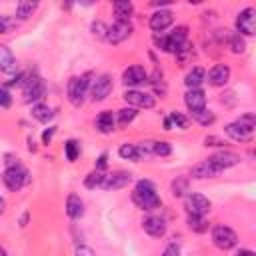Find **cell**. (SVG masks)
<instances>
[{
    "label": "cell",
    "mask_w": 256,
    "mask_h": 256,
    "mask_svg": "<svg viewBox=\"0 0 256 256\" xmlns=\"http://www.w3.org/2000/svg\"><path fill=\"white\" fill-rule=\"evenodd\" d=\"M114 116H116V124L124 128V126H128V124H132V122H134V118L138 116V110H136V108H132V106H126V108H120Z\"/></svg>",
    "instance_id": "cell-28"
},
{
    "label": "cell",
    "mask_w": 256,
    "mask_h": 256,
    "mask_svg": "<svg viewBox=\"0 0 256 256\" xmlns=\"http://www.w3.org/2000/svg\"><path fill=\"white\" fill-rule=\"evenodd\" d=\"M192 48H194V46H190V42H186V44H184V46L174 54V56H176V60H178L182 66H184V64H188V62L192 60V56H194V50H192Z\"/></svg>",
    "instance_id": "cell-37"
},
{
    "label": "cell",
    "mask_w": 256,
    "mask_h": 256,
    "mask_svg": "<svg viewBox=\"0 0 256 256\" xmlns=\"http://www.w3.org/2000/svg\"><path fill=\"white\" fill-rule=\"evenodd\" d=\"M64 210H66V216L70 220H80L84 216V200L78 194H68Z\"/></svg>",
    "instance_id": "cell-21"
},
{
    "label": "cell",
    "mask_w": 256,
    "mask_h": 256,
    "mask_svg": "<svg viewBox=\"0 0 256 256\" xmlns=\"http://www.w3.org/2000/svg\"><path fill=\"white\" fill-rule=\"evenodd\" d=\"M74 254H76V256H96V252H94L90 246H86V244H78Z\"/></svg>",
    "instance_id": "cell-43"
},
{
    "label": "cell",
    "mask_w": 256,
    "mask_h": 256,
    "mask_svg": "<svg viewBox=\"0 0 256 256\" xmlns=\"http://www.w3.org/2000/svg\"><path fill=\"white\" fill-rule=\"evenodd\" d=\"M212 208V202L200 192H188L184 196V210L188 216H206Z\"/></svg>",
    "instance_id": "cell-8"
},
{
    "label": "cell",
    "mask_w": 256,
    "mask_h": 256,
    "mask_svg": "<svg viewBox=\"0 0 256 256\" xmlns=\"http://www.w3.org/2000/svg\"><path fill=\"white\" fill-rule=\"evenodd\" d=\"M168 122H170V128H180V130H186L188 126H190V120L182 114V112H178V110H172L168 116Z\"/></svg>",
    "instance_id": "cell-32"
},
{
    "label": "cell",
    "mask_w": 256,
    "mask_h": 256,
    "mask_svg": "<svg viewBox=\"0 0 256 256\" xmlns=\"http://www.w3.org/2000/svg\"><path fill=\"white\" fill-rule=\"evenodd\" d=\"M234 256H256V252L250 250V248H240V250H236Z\"/></svg>",
    "instance_id": "cell-47"
},
{
    "label": "cell",
    "mask_w": 256,
    "mask_h": 256,
    "mask_svg": "<svg viewBox=\"0 0 256 256\" xmlns=\"http://www.w3.org/2000/svg\"><path fill=\"white\" fill-rule=\"evenodd\" d=\"M112 12L118 22H130V18L134 16V4L130 0H118L112 4Z\"/></svg>",
    "instance_id": "cell-23"
},
{
    "label": "cell",
    "mask_w": 256,
    "mask_h": 256,
    "mask_svg": "<svg viewBox=\"0 0 256 256\" xmlns=\"http://www.w3.org/2000/svg\"><path fill=\"white\" fill-rule=\"evenodd\" d=\"M152 154L154 156H170L172 154V146L168 144V142H154V146H152Z\"/></svg>",
    "instance_id": "cell-39"
},
{
    "label": "cell",
    "mask_w": 256,
    "mask_h": 256,
    "mask_svg": "<svg viewBox=\"0 0 256 256\" xmlns=\"http://www.w3.org/2000/svg\"><path fill=\"white\" fill-rule=\"evenodd\" d=\"M4 208H6V202H4V198H2V196H0V214H2V212H4Z\"/></svg>",
    "instance_id": "cell-49"
},
{
    "label": "cell",
    "mask_w": 256,
    "mask_h": 256,
    "mask_svg": "<svg viewBox=\"0 0 256 256\" xmlns=\"http://www.w3.org/2000/svg\"><path fill=\"white\" fill-rule=\"evenodd\" d=\"M36 8H38L36 2H18V6H16V18L18 20H28L36 12Z\"/></svg>",
    "instance_id": "cell-33"
},
{
    "label": "cell",
    "mask_w": 256,
    "mask_h": 256,
    "mask_svg": "<svg viewBox=\"0 0 256 256\" xmlns=\"http://www.w3.org/2000/svg\"><path fill=\"white\" fill-rule=\"evenodd\" d=\"M186 224H188V228H190L194 234H204V232H208V228H210L206 216H186Z\"/></svg>",
    "instance_id": "cell-29"
},
{
    "label": "cell",
    "mask_w": 256,
    "mask_h": 256,
    "mask_svg": "<svg viewBox=\"0 0 256 256\" xmlns=\"http://www.w3.org/2000/svg\"><path fill=\"white\" fill-rule=\"evenodd\" d=\"M186 42H188V28L186 26H176V28H172V32L154 34L156 48L162 52H168V54H176Z\"/></svg>",
    "instance_id": "cell-3"
},
{
    "label": "cell",
    "mask_w": 256,
    "mask_h": 256,
    "mask_svg": "<svg viewBox=\"0 0 256 256\" xmlns=\"http://www.w3.org/2000/svg\"><path fill=\"white\" fill-rule=\"evenodd\" d=\"M184 104L190 112H196V110H202L206 108V92L202 88H192V90H186L184 94Z\"/></svg>",
    "instance_id": "cell-19"
},
{
    "label": "cell",
    "mask_w": 256,
    "mask_h": 256,
    "mask_svg": "<svg viewBox=\"0 0 256 256\" xmlns=\"http://www.w3.org/2000/svg\"><path fill=\"white\" fill-rule=\"evenodd\" d=\"M190 116H192V120H194V122H198L200 126H212V124L216 122V114H214L212 110H208V108H202V110L190 112Z\"/></svg>",
    "instance_id": "cell-30"
},
{
    "label": "cell",
    "mask_w": 256,
    "mask_h": 256,
    "mask_svg": "<svg viewBox=\"0 0 256 256\" xmlns=\"http://www.w3.org/2000/svg\"><path fill=\"white\" fill-rule=\"evenodd\" d=\"M224 170L218 166V164H214L210 158H206V160H202V162H198V164H194L192 168H190V176L188 178H194V180H206V178H214V176H218V174H222Z\"/></svg>",
    "instance_id": "cell-14"
},
{
    "label": "cell",
    "mask_w": 256,
    "mask_h": 256,
    "mask_svg": "<svg viewBox=\"0 0 256 256\" xmlns=\"http://www.w3.org/2000/svg\"><path fill=\"white\" fill-rule=\"evenodd\" d=\"M30 172L16 160H6V170L2 174V182L10 192H18L22 190L26 184H30Z\"/></svg>",
    "instance_id": "cell-4"
},
{
    "label": "cell",
    "mask_w": 256,
    "mask_h": 256,
    "mask_svg": "<svg viewBox=\"0 0 256 256\" xmlns=\"http://www.w3.org/2000/svg\"><path fill=\"white\" fill-rule=\"evenodd\" d=\"M132 202L140 210H144V212H152V210H156V208L162 206V198L158 196V190H156L154 182L148 180V178H142V180H138L134 184Z\"/></svg>",
    "instance_id": "cell-1"
},
{
    "label": "cell",
    "mask_w": 256,
    "mask_h": 256,
    "mask_svg": "<svg viewBox=\"0 0 256 256\" xmlns=\"http://www.w3.org/2000/svg\"><path fill=\"white\" fill-rule=\"evenodd\" d=\"M118 156H120L122 160H130V162H138V150H136V144H130V142H126V144H122V146L118 148Z\"/></svg>",
    "instance_id": "cell-35"
},
{
    "label": "cell",
    "mask_w": 256,
    "mask_h": 256,
    "mask_svg": "<svg viewBox=\"0 0 256 256\" xmlns=\"http://www.w3.org/2000/svg\"><path fill=\"white\" fill-rule=\"evenodd\" d=\"M0 70L2 72H14L16 70V58L12 50L4 44H0Z\"/></svg>",
    "instance_id": "cell-27"
},
{
    "label": "cell",
    "mask_w": 256,
    "mask_h": 256,
    "mask_svg": "<svg viewBox=\"0 0 256 256\" xmlns=\"http://www.w3.org/2000/svg\"><path fill=\"white\" fill-rule=\"evenodd\" d=\"M236 32L240 36H254L256 34V10L252 6H246L236 16Z\"/></svg>",
    "instance_id": "cell-11"
},
{
    "label": "cell",
    "mask_w": 256,
    "mask_h": 256,
    "mask_svg": "<svg viewBox=\"0 0 256 256\" xmlns=\"http://www.w3.org/2000/svg\"><path fill=\"white\" fill-rule=\"evenodd\" d=\"M22 94H24V102L26 104H38V102H42L44 96H46V84H44V80L40 76H36V74L24 72Z\"/></svg>",
    "instance_id": "cell-6"
},
{
    "label": "cell",
    "mask_w": 256,
    "mask_h": 256,
    "mask_svg": "<svg viewBox=\"0 0 256 256\" xmlns=\"http://www.w3.org/2000/svg\"><path fill=\"white\" fill-rule=\"evenodd\" d=\"M26 222H28V212H24V216L20 220V226H26Z\"/></svg>",
    "instance_id": "cell-48"
},
{
    "label": "cell",
    "mask_w": 256,
    "mask_h": 256,
    "mask_svg": "<svg viewBox=\"0 0 256 256\" xmlns=\"http://www.w3.org/2000/svg\"><path fill=\"white\" fill-rule=\"evenodd\" d=\"M112 90H114L112 76H110V74H100V76H96V78L90 82V92H88V96H90L92 102H102V100H106V98L112 94Z\"/></svg>",
    "instance_id": "cell-9"
},
{
    "label": "cell",
    "mask_w": 256,
    "mask_h": 256,
    "mask_svg": "<svg viewBox=\"0 0 256 256\" xmlns=\"http://www.w3.org/2000/svg\"><path fill=\"white\" fill-rule=\"evenodd\" d=\"M132 34V24L130 22H114L112 26H108V32H106V40L110 44H120L124 40H128Z\"/></svg>",
    "instance_id": "cell-18"
},
{
    "label": "cell",
    "mask_w": 256,
    "mask_h": 256,
    "mask_svg": "<svg viewBox=\"0 0 256 256\" xmlns=\"http://www.w3.org/2000/svg\"><path fill=\"white\" fill-rule=\"evenodd\" d=\"M32 118L34 120H38V122H42V124H48L54 116H56V110L54 108H50L48 104H44V102H38V104H32Z\"/></svg>",
    "instance_id": "cell-25"
},
{
    "label": "cell",
    "mask_w": 256,
    "mask_h": 256,
    "mask_svg": "<svg viewBox=\"0 0 256 256\" xmlns=\"http://www.w3.org/2000/svg\"><path fill=\"white\" fill-rule=\"evenodd\" d=\"M204 80H206V70H204L202 66H194V68H190V70L186 72V76H184V84H186L188 90H192V88H200V86L204 84Z\"/></svg>",
    "instance_id": "cell-24"
},
{
    "label": "cell",
    "mask_w": 256,
    "mask_h": 256,
    "mask_svg": "<svg viewBox=\"0 0 256 256\" xmlns=\"http://www.w3.org/2000/svg\"><path fill=\"white\" fill-rule=\"evenodd\" d=\"M170 192L174 198H184L190 192V178L188 176H176L170 182Z\"/></svg>",
    "instance_id": "cell-26"
},
{
    "label": "cell",
    "mask_w": 256,
    "mask_h": 256,
    "mask_svg": "<svg viewBox=\"0 0 256 256\" xmlns=\"http://www.w3.org/2000/svg\"><path fill=\"white\" fill-rule=\"evenodd\" d=\"M10 20L6 18V16H0V34H6L8 30H10Z\"/></svg>",
    "instance_id": "cell-46"
},
{
    "label": "cell",
    "mask_w": 256,
    "mask_h": 256,
    "mask_svg": "<svg viewBox=\"0 0 256 256\" xmlns=\"http://www.w3.org/2000/svg\"><path fill=\"white\" fill-rule=\"evenodd\" d=\"M160 256H180V244H176V242H168V244L164 246V250H162Z\"/></svg>",
    "instance_id": "cell-40"
},
{
    "label": "cell",
    "mask_w": 256,
    "mask_h": 256,
    "mask_svg": "<svg viewBox=\"0 0 256 256\" xmlns=\"http://www.w3.org/2000/svg\"><path fill=\"white\" fill-rule=\"evenodd\" d=\"M228 48L234 54H244L246 52V40H244V36H240L238 32H232L228 36Z\"/></svg>",
    "instance_id": "cell-31"
},
{
    "label": "cell",
    "mask_w": 256,
    "mask_h": 256,
    "mask_svg": "<svg viewBox=\"0 0 256 256\" xmlns=\"http://www.w3.org/2000/svg\"><path fill=\"white\" fill-rule=\"evenodd\" d=\"M90 74H82V76H72L66 84V96L68 102L76 108H80L86 102V96L90 92Z\"/></svg>",
    "instance_id": "cell-5"
},
{
    "label": "cell",
    "mask_w": 256,
    "mask_h": 256,
    "mask_svg": "<svg viewBox=\"0 0 256 256\" xmlns=\"http://www.w3.org/2000/svg\"><path fill=\"white\" fill-rule=\"evenodd\" d=\"M210 238H212V244L224 252L236 248V244H238V234L226 224H216L210 232Z\"/></svg>",
    "instance_id": "cell-7"
},
{
    "label": "cell",
    "mask_w": 256,
    "mask_h": 256,
    "mask_svg": "<svg viewBox=\"0 0 256 256\" xmlns=\"http://www.w3.org/2000/svg\"><path fill=\"white\" fill-rule=\"evenodd\" d=\"M226 142L224 140H220L218 136H206L204 138V146H224Z\"/></svg>",
    "instance_id": "cell-45"
},
{
    "label": "cell",
    "mask_w": 256,
    "mask_h": 256,
    "mask_svg": "<svg viewBox=\"0 0 256 256\" xmlns=\"http://www.w3.org/2000/svg\"><path fill=\"white\" fill-rule=\"evenodd\" d=\"M146 82H148V72L140 64H132L122 72V84L126 88H138V86H142Z\"/></svg>",
    "instance_id": "cell-13"
},
{
    "label": "cell",
    "mask_w": 256,
    "mask_h": 256,
    "mask_svg": "<svg viewBox=\"0 0 256 256\" xmlns=\"http://www.w3.org/2000/svg\"><path fill=\"white\" fill-rule=\"evenodd\" d=\"M102 178H104V172H100V170H92L90 174H86V178H84V186H86V188H90V190L100 188Z\"/></svg>",
    "instance_id": "cell-36"
},
{
    "label": "cell",
    "mask_w": 256,
    "mask_h": 256,
    "mask_svg": "<svg viewBox=\"0 0 256 256\" xmlns=\"http://www.w3.org/2000/svg\"><path fill=\"white\" fill-rule=\"evenodd\" d=\"M0 256H10V254H8V250H6L4 246H0Z\"/></svg>",
    "instance_id": "cell-50"
},
{
    "label": "cell",
    "mask_w": 256,
    "mask_h": 256,
    "mask_svg": "<svg viewBox=\"0 0 256 256\" xmlns=\"http://www.w3.org/2000/svg\"><path fill=\"white\" fill-rule=\"evenodd\" d=\"M106 164H108V154L106 152H102L98 158H96V164H94V170H100V172H104V168H106Z\"/></svg>",
    "instance_id": "cell-44"
},
{
    "label": "cell",
    "mask_w": 256,
    "mask_h": 256,
    "mask_svg": "<svg viewBox=\"0 0 256 256\" xmlns=\"http://www.w3.org/2000/svg\"><path fill=\"white\" fill-rule=\"evenodd\" d=\"M54 134H56V126H48V128H44V132H42V144H50L52 138H54Z\"/></svg>",
    "instance_id": "cell-42"
},
{
    "label": "cell",
    "mask_w": 256,
    "mask_h": 256,
    "mask_svg": "<svg viewBox=\"0 0 256 256\" xmlns=\"http://www.w3.org/2000/svg\"><path fill=\"white\" fill-rule=\"evenodd\" d=\"M64 154H66V160L68 162H76L78 156H80V142L74 140V138L66 140L64 142Z\"/></svg>",
    "instance_id": "cell-34"
},
{
    "label": "cell",
    "mask_w": 256,
    "mask_h": 256,
    "mask_svg": "<svg viewBox=\"0 0 256 256\" xmlns=\"http://www.w3.org/2000/svg\"><path fill=\"white\" fill-rule=\"evenodd\" d=\"M90 32H92V36H96V38H104V40H106L108 26H106L102 20H94V22L90 24Z\"/></svg>",
    "instance_id": "cell-38"
},
{
    "label": "cell",
    "mask_w": 256,
    "mask_h": 256,
    "mask_svg": "<svg viewBox=\"0 0 256 256\" xmlns=\"http://www.w3.org/2000/svg\"><path fill=\"white\" fill-rule=\"evenodd\" d=\"M214 164H218L222 170H228V168H232V166H238L240 164V154H236V152H230V150H218V152H214L212 156H208Z\"/></svg>",
    "instance_id": "cell-20"
},
{
    "label": "cell",
    "mask_w": 256,
    "mask_h": 256,
    "mask_svg": "<svg viewBox=\"0 0 256 256\" xmlns=\"http://www.w3.org/2000/svg\"><path fill=\"white\" fill-rule=\"evenodd\" d=\"M10 104H12V96H10L8 88L0 86V108H10Z\"/></svg>",
    "instance_id": "cell-41"
},
{
    "label": "cell",
    "mask_w": 256,
    "mask_h": 256,
    "mask_svg": "<svg viewBox=\"0 0 256 256\" xmlns=\"http://www.w3.org/2000/svg\"><path fill=\"white\" fill-rule=\"evenodd\" d=\"M172 24H174V14L170 10H156L148 20V26L154 34H164Z\"/></svg>",
    "instance_id": "cell-15"
},
{
    "label": "cell",
    "mask_w": 256,
    "mask_h": 256,
    "mask_svg": "<svg viewBox=\"0 0 256 256\" xmlns=\"http://www.w3.org/2000/svg\"><path fill=\"white\" fill-rule=\"evenodd\" d=\"M254 128H256V116H254L252 112H246V114H242L238 120L226 124V126H224V132H226V136H228L230 140L242 144V142H250V140H252Z\"/></svg>",
    "instance_id": "cell-2"
},
{
    "label": "cell",
    "mask_w": 256,
    "mask_h": 256,
    "mask_svg": "<svg viewBox=\"0 0 256 256\" xmlns=\"http://www.w3.org/2000/svg\"><path fill=\"white\" fill-rule=\"evenodd\" d=\"M230 76H232V70H230L228 64H214V66L208 70L204 82H208V84L214 86V88H222V86L228 84Z\"/></svg>",
    "instance_id": "cell-16"
},
{
    "label": "cell",
    "mask_w": 256,
    "mask_h": 256,
    "mask_svg": "<svg viewBox=\"0 0 256 256\" xmlns=\"http://www.w3.org/2000/svg\"><path fill=\"white\" fill-rule=\"evenodd\" d=\"M142 230H144L148 236H152V238H162V236H166V232H168V224H166V220H164L162 216L150 214V216H146V218L142 220Z\"/></svg>",
    "instance_id": "cell-17"
},
{
    "label": "cell",
    "mask_w": 256,
    "mask_h": 256,
    "mask_svg": "<svg viewBox=\"0 0 256 256\" xmlns=\"http://www.w3.org/2000/svg\"><path fill=\"white\" fill-rule=\"evenodd\" d=\"M122 98H124V102H126L128 106H132V108H136V110H138V108L150 110V108L156 106V98H154L150 92H144V90H138V88H128V90H124Z\"/></svg>",
    "instance_id": "cell-10"
},
{
    "label": "cell",
    "mask_w": 256,
    "mask_h": 256,
    "mask_svg": "<svg viewBox=\"0 0 256 256\" xmlns=\"http://www.w3.org/2000/svg\"><path fill=\"white\" fill-rule=\"evenodd\" d=\"M130 182H132V174L130 172H126V170H112V172H104L100 188L112 192V190L126 188Z\"/></svg>",
    "instance_id": "cell-12"
},
{
    "label": "cell",
    "mask_w": 256,
    "mask_h": 256,
    "mask_svg": "<svg viewBox=\"0 0 256 256\" xmlns=\"http://www.w3.org/2000/svg\"><path fill=\"white\" fill-rule=\"evenodd\" d=\"M96 130L100 134H112V130L116 128V116L112 110H102L98 116H96Z\"/></svg>",
    "instance_id": "cell-22"
}]
</instances>
